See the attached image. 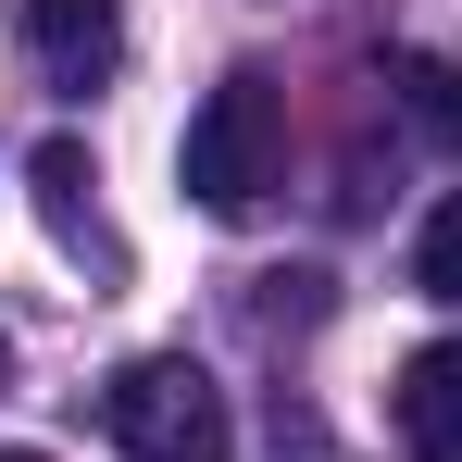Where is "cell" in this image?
<instances>
[{"label":"cell","instance_id":"6da1fadb","mask_svg":"<svg viewBox=\"0 0 462 462\" xmlns=\"http://www.w3.org/2000/svg\"><path fill=\"white\" fill-rule=\"evenodd\" d=\"M275 162H288V100H275V76H250L237 63L200 113H188V151H175V175H188V200L200 213H263V188H275Z\"/></svg>","mask_w":462,"mask_h":462},{"label":"cell","instance_id":"7a4b0ae2","mask_svg":"<svg viewBox=\"0 0 462 462\" xmlns=\"http://www.w3.org/2000/svg\"><path fill=\"white\" fill-rule=\"evenodd\" d=\"M100 425H113V450H125V462H226V450H237L226 387L200 375L188 350H151V363H125V375L100 387Z\"/></svg>","mask_w":462,"mask_h":462},{"label":"cell","instance_id":"3957f363","mask_svg":"<svg viewBox=\"0 0 462 462\" xmlns=\"http://www.w3.org/2000/svg\"><path fill=\"white\" fill-rule=\"evenodd\" d=\"M400 438H412V462H462V337L400 363Z\"/></svg>","mask_w":462,"mask_h":462},{"label":"cell","instance_id":"277c9868","mask_svg":"<svg viewBox=\"0 0 462 462\" xmlns=\"http://www.w3.org/2000/svg\"><path fill=\"white\" fill-rule=\"evenodd\" d=\"M25 38H38V63H51L63 88H88V76H113L125 13H113V0H25Z\"/></svg>","mask_w":462,"mask_h":462},{"label":"cell","instance_id":"5b68a950","mask_svg":"<svg viewBox=\"0 0 462 462\" xmlns=\"http://www.w3.org/2000/svg\"><path fill=\"white\" fill-rule=\"evenodd\" d=\"M25 188H38V226L63 237V250L100 237V200H88V188H100V162H88V138H38V151H25Z\"/></svg>","mask_w":462,"mask_h":462},{"label":"cell","instance_id":"8992f818","mask_svg":"<svg viewBox=\"0 0 462 462\" xmlns=\"http://www.w3.org/2000/svg\"><path fill=\"white\" fill-rule=\"evenodd\" d=\"M387 88H400V113H412L438 151H462V63H438V51H387Z\"/></svg>","mask_w":462,"mask_h":462},{"label":"cell","instance_id":"52a82bcc","mask_svg":"<svg viewBox=\"0 0 462 462\" xmlns=\"http://www.w3.org/2000/svg\"><path fill=\"white\" fill-rule=\"evenodd\" d=\"M412 288H425V300H462V188L425 213V237H412Z\"/></svg>","mask_w":462,"mask_h":462},{"label":"cell","instance_id":"ba28073f","mask_svg":"<svg viewBox=\"0 0 462 462\" xmlns=\"http://www.w3.org/2000/svg\"><path fill=\"white\" fill-rule=\"evenodd\" d=\"M0 462H51V450H0Z\"/></svg>","mask_w":462,"mask_h":462},{"label":"cell","instance_id":"9c48e42d","mask_svg":"<svg viewBox=\"0 0 462 462\" xmlns=\"http://www.w3.org/2000/svg\"><path fill=\"white\" fill-rule=\"evenodd\" d=\"M0 375H13V337H0Z\"/></svg>","mask_w":462,"mask_h":462}]
</instances>
